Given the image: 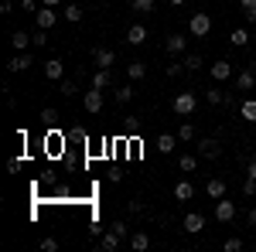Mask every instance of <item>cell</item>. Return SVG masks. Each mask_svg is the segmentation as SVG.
Wrapping results in <instances>:
<instances>
[{
    "instance_id": "25",
    "label": "cell",
    "mask_w": 256,
    "mask_h": 252,
    "mask_svg": "<svg viewBox=\"0 0 256 252\" xmlns=\"http://www.w3.org/2000/svg\"><path fill=\"white\" fill-rule=\"evenodd\" d=\"M82 14H86V10H82L79 3H68V7L62 10V17L68 20V24H79V20H82Z\"/></svg>"
},
{
    "instance_id": "8",
    "label": "cell",
    "mask_w": 256,
    "mask_h": 252,
    "mask_svg": "<svg viewBox=\"0 0 256 252\" xmlns=\"http://www.w3.org/2000/svg\"><path fill=\"white\" fill-rule=\"evenodd\" d=\"M216 218H218V222H232V218H236V201L218 198V201H216Z\"/></svg>"
},
{
    "instance_id": "37",
    "label": "cell",
    "mask_w": 256,
    "mask_h": 252,
    "mask_svg": "<svg viewBox=\"0 0 256 252\" xmlns=\"http://www.w3.org/2000/svg\"><path fill=\"white\" fill-rule=\"evenodd\" d=\"M41 249H44V252H58V239H52V235L41 239Z\"/></svg>"
},
{
    "instance_id": "22",
    "label": "cell",
    "mask_w": 256,
    "mask_h": 252,
    "mask_svg": "<svg viewBox=\"0 0 256 252\" xmlns=\"http://www.w3.org/2000/svg\"><path fill=\"white\" fill-rule=\"evenodd\" d=\"M198 160H202L198 154H181V157H178V167H181L184 174H192V171L198 167Z\"/></svg>"
},
{
    "instance_id": "6",
    "label": "cell",
    "mask_w": 256,
    "mask_h": 252,
    "mask_svg": "<svg viewBox=\"0 0 256 252\" xmlns=\"http://www.w3.org/2000/svg\"><path fill=\"white\" fill-rule=\"evenodd\" d=\"M253 89H256V72L253 68L236 72V92H253Z\"/></svg>"
},
{
    "instance_id": "30",
    "label": "cell",
    "mask_w": 256,
    "mask_h": 252,
    "mask_svg": "<svg viewBox=\"0 0 256 252\" xmlns=\"http://www.w3.org/2000/svg\"><path fill=\"white\" fill-rule=\"evenodd\" d=\"M239 7H242V14L250 24H256V0H239Z\"/></svg>"
},
{
    "instance_id": "17",
    "label": "cell",
    "mask_w": 256,
    "mask_h": 252,
    "mask_svg": "<svg viewBox=\"0 0 256 252\" xmlns=\"http://www.w3.org/2000/svg\"><path fill=\"white\" fill-rule=\"evenodd\" d=\"M205 194H208L212 201H218V198H226V181H222V177H212V181L205 184Z\"/></svg>"
},
{
    "instance_id": "32",
    "label": "cell",
    "mask_w": 256,
    "mask_h": 252,
    "mask_svg": "<svg viewBox=\"0 0 256 252\" xmlns=\"http://www.w3.org/2000/svg\"><path fill=\"white\" fill-rule=\"evenodd\" d=\"M205 99H208V106H222V99H226V92H222V89H216V85H212V89H208V92H205Z\"/></svg>"
},
{
    "instance_id": "24",
    "label": "cell",
    "mask_w": 256,
    "mask_h": 252,
    "mask_svg": "<svg viewBox=\"0 0 256 252\" xmlns=\"http://www.w3.org/2000/svg\"><path fill=\"white\" fill-rule=\"evenodd\" d=\"M229 44H232V48H246V44H250V31H246V27H236V31L229 34Z\"/></svg>"
},
{
    "instance_id": "29",
    "label": "cell",
    "mask_w": 256,
    "mask_h": 252,
    "mask_svg": "<svg viewBox=\"0 0 256 252\" xmlns=\"http://www.w3.org/2000/svg\"><path fill=\"white\" fill-rule=\"evenodd\" d=\"M178 140H181V143H195V126H192V123H181V126H178Z\"/></svg>"
},
{
    "instance_id": "42",
    "label": "cell",
    "mask_w": 256,
    "mask_h": 252,
    "mask_svg": "<svg viewBox=\"0 0 256 252\" xmlns=\"http://www.w3.org/2000/svg\"><path fill=\"white\" fill-rule=\"evenodd\" d=\"M20 10H28V14H38V7H34V0H20Z\"/></svg>"
},
{
    "instance_id": "3",
    "label": "cell",
    "mask_w": 256,
    "mask_h": 252,
    "mask_svg": "<svg viewBox=\"0 0 256 252\" xmlns=\"http://www.w3.org/2000/svg\"><path fill=\"white\" fill-rule=\"evenodd\" d=\"M195 109H198L195 92H178V96H174V113H178V116H192Z\"/></svg>"
},
{
    "instance_id": "40",
    "label": "cell",
    "mask_w": 256,
    "mask_h": 252,
    "mask_svg": "<svg viewBox=\"0 0 256 252\" xmlns=\"http://www.w3.org/2000/svg\"><path fill=\"white\" fill-rule=\"evenodd\" d=\"M242 249V239H226V252H239Z\"/></svg>"
},
{
    "instance_id": "21",
    "label": "cell",
    "mask_w": 256,
    "mask_h": 252,
    "mask_svg": "<svg viewBox=\"0 0 256 252\" xmlns=\"http://www.w3.org/2000/svg\"><path fill=\"white\" fill-rule=\"evenodd\" d=\"M10 44H14V51H28V44H34V38L24 34V31H14L10 34Z\"/></svg>"
},
{
    "instance_id": "23",
    "label": "cell",
    "mask_w": 256,
    "mask_h": 252,
    "mask_svg": "<svg viewBox=\"0 0 256 252\" xmlns=\"http://www.w3.org/2000/svg\"><path fill=\"white\" fill-rule=\"evenodd\" d=\"M126 75H130V82H140V78L147 75V61H130L126 65Z\"/></svg>"
},
{
    "instance_id": "2",
    "label": "cell",
    "mask_w": 256,
    "mask_h": 252,
    "mask_svg": "<svg viewBox=\"0 0 256 252\" xmlns=\"http://www.w3.org/2000/svg\"><path fill=\"white\" fill-rule=\"evenodd\" d=\"M188 31H192V38H205V34H212V17H208L205 10H198L195 17L188 20Z\"/></svg>"
},
{
    "instance_id": "39",
    "label": "cell",
    "mask_w": 256,
    "mask_h": 252,
    "mask_svg": "<svg viewBox=\"0 0 256 252\" xmlns=\"http://www.w3.org/2000/svg\"><path fill=\"white\" fill-rule=\"evenodd\" d=\"M58 143H62V136H52V140L44 136V150H52V154H58Z\"/></svg>"
},
{
    "instance_id": "44",
    "label": "cell",
    "mask_w": 256,
    "mask_h": 252,
    "mask_svg": "<svg viewBox=\"0 0 256 252\" xmlns=\"http://www.w3.org/2000/svg\"><path fill=\"white\" fill-rule=\"evenodd\" d=\"M222 106H229V109H232V106H236V92H226V99H222Z\"/></svg>"
},
{
    "instance_id": "4",
    "label": "cell",
    "mask_w": 256,
    "mask_h": 252,
    "mask_svg": "<svg viewBox=\"0 0 256 252\" xmlns=\"http://www.w3.org/2000/svg\"><path fill=\"white\" fill-rule=\"evenodd\" d=\"M120 246H123V239H120L113 229H106V232L96 239V249H99V252H116Z\"/></svg>"
},
{
    "instance_id": "48",
    "label": "cell",
    "mask_w": 256,
    "mask_h": 252,
    "mask_svg": "<svg viewBox=\"0 0 256 252\" xmlns=\"http://www.w3.org/2000/svg\"><path fill=\"white\" fill-rule=\"evenodd\" d=\"M171 3H184V0H171Z\"/></svg>"
},
{
    "instance_id": "34",
    "label": "cell",
    "mask_w": 256,
    "mask_h": 252,
    "mask_svg": "<svg viewBox=\"0 0 256 252\" xmlns=\"http://www.w3.org/2000/svg\"><path fill=\"white\" fill-rule=\"evenodd\" d=\"M202 65H205V61L198 58V55H184V68H188V72H198Z\"/></svg>"
},
{
    "instance_id": "46",
    "label": "cell",
    "mask_w": 256,
    "mask_h": 252,
    "mask_svg": "<svg viewBox=\"0 0 256 252\" xmlns=\"http://www.w3.org/2000/svg\"><path fill=\"white\" fill-rule=\"evenodd\" d=\"M41 3H44V7H58L62 0H41Z\"/></svg>"
},
{
    "instance_id": "26",
    "label": "cell",
    "mask_w": 256,
    "mask_h": 252,
    "mask_svg": "<svg viewBox=\"0 0 256 252\" xmlns=\"http://www.w3.org/2000/svg\"><path fill=\"white\" fill-rule=\"evenodd\" d=\"M134 96H137L134 82H126V85H120V89H116V102H120V106H126V102H130Z\"/></svg>"
},
{
    "instance_id": "43",
    "label": "cell",
    "mask_w": 256,
    "mask_h": 252,
    "mask_svg": "<svg viewBox=\"0 0 256 252\" xmlns=\"http://www.w3.org/2000/svg\"><path fill=\"white\" fill-rule=\"evenodd\" d=\"M246 177H256V157H250V164H246Z\"/></svg>"
},
{
    "instance_id": "33",
    "label": "cell",
    "mask_w": 256,
    "mask_h": 252,
    "mask_svg": "<svg viewBox=\"0 0 256 252\" xmlns=\"http://www.w3.org/2000/svg\"><path fill=\"white\" fill-rule=\"evenodd\" d=\"M110 229H113V232H116L120 239H123V242H130V235H134V232H130V229H126V222H113Z\"/></svg>"
},
{
    "instance_id": "16",
    "label": "cell",
    "mask_w": 256,
    "mask_h": 252,
    "mask_svg": "<svg viewBox=\"0 0 256 252\" xmlns=\"http://www.w3.org/2000/svg\"><path fill=\"white\" fill-rule=\"evenodd\" d=\"M236 72H232V65L229 61H212V78L216 82H226V78H232Z\"/></svg>"
},
{
    "instance_id": "13",
    "label": "cell",
    "mask_w": 256,
    "mask_h": 252,
    "mask_svg": "<svg viewBox=\"0 0 256 252\" xmlns=\"http://www.w3.org/2000/svg\"><path fill=\"white\" fill-rule=\"evenodd\" d=\"M92 58H96L99 68H110V65L116 61V51H113V48H96V51H92Z\"/></svg>"
},
{
    "instance_id": "45",
    "label": "cell",
    "mask_w": 256,
    "mask_h": 252,
    "mask_svg": "<svg viewBox=\"0 0 256 252\" xmlns=\"http://www.w3.org/2000/svg\"><path fill=\"white\" fill-rule=\"evenodd\" d=\"M246 222H250V225L256 229V208H250V215H246Z\"/></svg>"
},
{
    "instance_id": "36",
    "label": "cell",
    "mask_w": 256,
    "mask_h": 252,
    "mask_svg": "<svg viewBox=\"0 0 256 252\" xmlns=\"http://www.w3.org/2000/svg\"><path fill=\"white\" fill-rule=\"evenodd\" d=\"M58 92H62V96H76V82L62 78V82H58Z\"/></svg>"
},
{
    "instance_id": "35",
    "label": "cell",
    "mask_w": 256,
    "mask_h": 252,
    "mask_svg": "<svg viewBox=\"0 0 256 252\" xmlns=\"http://www.w3.org/2000/svg\"><path fill=\"white\" fill-rule=\"evenodd\" d=\"M242 194H246V198H256V177H246V181H242Z\"/></svg>"
},
{
    "instance_id": "27",
    "label": "cell",
    "mask_w": 256,
    "mask_h": 252,
    "mask_svg": "<svg viewBox=\"0 0 256 252\" xmlns=\"http://www.w3.org/2000/svg\"><path fill=\"white\" fill-rule=\"evenodd\" d=\"M239 113H242V119H246V123H256V96L246 99V102L239 106Z\"/></svg>"
},
{
    "instance_id": "47",
    "label": "cell",
    "mask_w": 256,
    "mask_h": 252,
    "mask_svg": "<svg viewBox=\"0 0 256 252\" xmlns=\"http://www.w3.org/2000/svg\"><path fill=\"white\" fill-rule=\"evenodd\" d=\"M250 68H253V72H256V58H253V61H250Z\"/></svg>"
},
{
    "instance_id": "14",
    "label": "cell",
    "mask_w": 256,
    "mask_h": 252,
    "mask_svg": "<svg viewBox=\"0 0 256 252\" xmlns=\"http://www.w3.org/2000/svg\"><path fill=\"white\" fill-rule=\"evenodd\" d=\"M144 41H147V27H144V24H130V31H126V44L137 48V44H144Z\"/></svg>"
},
{
    "instance_id": "10",
    "label": "cell",
    "mask_w": 256,
    "mask_h": 252,
    "mask_svg": "<svg viewBox=\"0 0 256 252\" xmlns=\"http://www.w3.org/2000/svg\"><path fill=\"white\" fill-rule=\"evenodd\" d=\"M41 68H44V78H52V82H62V75H65V65L58 58H48Z\"/></svg>"
},
{
    "instance_id": "15",
    "label": "cell",
    "mask_w": 256,
    "mask_h": 252,
    "mask_svg": "<svg viewBox=\"0 0 256 252\" xmlns=\"http://www.w3.org/2000/svg\"><path fill=\"white\" fill-rule=\"evenodd\" d=\"M184 44H188L184 34H168V41H164V48H168L171 55H184Z\"/></svg>"
},
{
    "instance_id": "7",
    "label": "cell",
    "mask_w": 256,
    "mask_h": 252,
    "mask_svg": "<svg viewBox=\"0 0 256 252\" xmlns=\"http://www.w3.org/2000/svg\"><path fill=\"white\" fill-rule=\"evenodd\" d=\"M34 20H38V27H44V31H52V27L58 24V10H55V7H41L38 14H34Z\"/></svg>"
},
{
    "instance_id": "41",
    "label": "cell",
    "mask_w": 256,
    "mask_h": 252,
    "mask_svg": "<svg viewBox=\"0 0 256 252\" xmlns=\"http://www.w3.org/2000/svg\"><path fill=\"white\" fill-rule=\"evenodd\" d=\"M34 44H38V48H44V44H48V31H44V27H38V34H34Z\"/></svg>"
},
{
    "instance_id": "11",
    "label": "cell",
    "mask_w": 256,
    "mask_h": 252,
    "mask_svg": "<svg viewBox=\"0 0 256 252\" xmlns=\"http://www.w3.org/2000/svg\"><path fill=\"white\" fill-rule=\"evenodd\" d=\"M31 65H34V61H31V55H28V51H18V55L10 58V65H7V68H10V72L18 75V72H28Z\"/></svg>"
},
{
    "instance_id": "19",
    "label": "cell",
    "mask_w": 256,
    "mask_h": 252,
    "mask_svg": "<svg viewBox=\"0 0 256 252\" xmlns=\"http://www.w3.org/2000/svg\"><path fill=\"white\" fill-rule=\"evenodd\" d=\"M130 249H134V252H147V249H150V235H147V232H134V235H130Z\"/></svg>"
},
{
    "instance_id": "18",
    "label": "cell",
    "mask_w": 256,
    "mask_h": 252,
    "mask_svg": "<svg viewBox=\"0 0 256 252\" xmlns=\"http://www.w3.org/2000/svg\"><path fill=\"white\" fill-rule=\"evenodd\" d=\"M174 198L178 201H192V198H195V184H192V181H178L174 184Z\"/></svg>"
},
{
    "instance_id": "20",
    "label": "cell",
    "mask_w": 256,
    "mask_h": 252,
    "mask_svg": "<svg viewBox=\"0 0 256 252\" xmlns=\"http://www.w3.org/2000/svg\"><path fill=\"white\" fill-rule=\"evenodd\" d=\"M92 85H96V89H110V85H113L110 68H96V72H92Z\"/></svg>"
},
{
    "instance_id": "1",
    "label": "cell",
    "mask_w": 256,
    "mask_h": 252,
    "mask_svg": "<svg viewBox=\"0 0 256 252\" xmlns=\"http://www.w3.org/2000/svg\"><path fill=\"white\" fill-rule=\"evenodd\" d=\"M195 154L202 157V160H218V157H222V143H218L216 136H202L195 143Z\"/></svg>"
},
{
    "instance_id": "28",
    "label": "cell",
    "mask_w": 256,
    "mask_h": 252,
    "mask_svg": "<svg viewBox=\"0 0 256 252\" xmlns=\"http://www.w3.org/2000/svg\"><path fill=\"white\" fill-rule=\"evenodd\" d=\"M158 7V0H130V10H137V14H150Z\"/></svg>"
},
{
    "instance_id": "12",
    "label": "cell",
    "mask_w": 256,
    "mask_h": 252,
    "mask_svg": "<svg viewBox=\"0 0 256 252\" xmlns=\"http://www.w3.org/2000/svg\"><path fill=\"white\" fill-rule=\"evenodd\" d=\"M181 143L178 133H160L158 136V154H174V147Z\"/></svg>"
},
{
    "instance_id": "5",
    "label": "cell",
    "mask_w": 256,
    "mask_h": 252,
    "mask_svg": "<svg viewBox=\"0 0 256 252\" xmlns=\"http://www.w3.org/2000/svg\"><path fill=\"white\" fill-rule=\"evenodd\" d=\"M82 106H86V113H102V89H89L86 96H82Z\"/></svg>"
},
{
    "instance_id": "38",
    "label": "cell",
    "mask_w": 256,
    "mask_h": 252,
    "mask_svg": "<svg viewBox=\"0 0 256 252\" xmlns=\"http://www.w3.org/2000/svg\"><path fill=\"white\" fill-rule=\"evenodd\" d=\"M181 72H184V61H171V65H168V75L171 78H178Z\"/></svg>"
},
{
    "instance_id": "9",
    "label": "cell",
    "mask_w": 256,
    "mask_h": 252,
    "mask_svg": "<svg viewBox=\"0 0 256 252\" xmlns=\"http://www.w3.org/2000/svg\"><path fill=\"white\" fill-rule=\"evenodd\" d=\"M202 229H205V215H198V212L184 215V232H188V235H198Z\"/></svg>"
},
{
    "instance_id": "31",
    "label": "cell",
    "mask_w": 256,
    "mask_h": 252,
    "mask_svg": "<svg viewBox=\"0 0 256 252\" xmlns=\"http://www.w3.org/2000/svg\"><path fill=\"white\" fill-rule=\"evenodd\" d=\"M55 119H58V109H55V106H44V109H41V123H44V126H55Z\"/></svg>"
}]
</instances>
